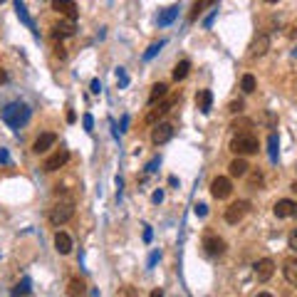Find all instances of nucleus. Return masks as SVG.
<instances>
[{"label": "nucleus", "mask_w": 297, "mask_h": 297, "mask_svg": "<svg viewBox=\"0 0 297 297\" xmlns=\"http://www.w3.org/2000/svg\"><path fill=\"white\" fill-rule=\"evenodd\" d=\"M0 119L10 129L25 127L30 119V107L25 102H10V104H5V107L0 109Z\"/></svg>", "instance_id": "obj_1"}, {"label": "nucleus", "mask_w": 297, "mask_h": 297, "mask_svg": "<svg viewBox=\"0 0 297 297\" xmlns=\"http://www.w3.org/2000/svg\"><path fill=\"white\" fill-rule=\"evenodd\" d=\"M260 146H258V139L255 134H235L233 142H230V151L235 156H250L255 154Z\"/></svg>", "instance_id": "obj_2"}, {"label": "nucleus", "mask_w": 297, "mask_h": 297, "mask_svg": "<svg viewBox=\"0 0 297 297\" xmlns=\"http://www.w3.org/2000/svg\"><path fill=\"white\" fill-rule=\"evenodd\" d=\"M72 215H74V201H60L50 211V223L52 226H65L67 221H72Z\"/></svg>", "instance_id": "obj_3"}, {"label": "nucleus", "mask_w": 297, "mask_h": 297, "mask_svg": "<svg viewBox=\"0 0 297 297\" xmlns=\"http://www.w3.org/2000/svg\"><path fill=\"white\" fill-rule=\"evenodd\" d=\"M248 211H250V203H248V201H235V203H230L226 208V223H230V226L241 223Z\"/></svg>", "instance_id": "obj_4"}, {"label": "nucleus", "mask_w": 297, "mask_h": 297, "mask_svg": "<svg viewBox=\"0 0 297 297\" xmlns=\"http://www.w3.org/2000/svg\"><path fill=\"white\" fill-rule=\"evenodd\" d=\"M173 124H169V122H159V124H154V131H151V142L156 144V146H161V144H166L173 139Z\"/></svg>", "instance_id": "obj_5"}, {"label": "nucleus", "mask_w": 297, "mask_h": 297, "mask_svg": "<svg viewBox=\"0 0 297 297\" xmlns=\"http://www.w3.org/2000/svg\"><path fill=\"white\" fill-rule=\"evenodd\" d=\"M233 193V184H230V179L228 176H218V179H213L211 181V196L218 198V201H223Z\"/></svg>", "instance_id": "obj_6"}, {"label": "nucleus", "mask_w": 297, "mask_h": 297, "mask_svg": "<svg viewBox=\"0 0 297 297\" xmlns=\"http://www.w3.org/2000/svg\"><path fill=\"white\" fill-rule=\"evenodd\" d=\"M253 272H255V280H258V283H268L270 278H272V272H275V263H272L270 258H263V260L255 263Z\"/></svg>", "instance_id": "obj_7"}, {"label": "nucleus", "mask_w": 297, "mask_h": 297, "mask_svg": "<svg viewBox=\"0 0 297 297\" xmlns=\"http://www.w3.org/2000/svg\"><path fill=\"white\" fill-rule=\"evenodd\" d=\"M67 161H70V151H67V149H57L55 154H52L50 159H47V161H45L43 169L47 171V173H52V171H60V169H62Z\"/></svg>", "instance_id": "obj_8"}, {"label": "nucleus", "mask_w": 297, "mask_h": 297, "mask_svg": "<svg viewBox=\"0 0 297 297\" xmlns=\"http://www.w3.org/2000/svg\"><path fill=\"white\" fill-rule=\"evenodd\" d=\"M203 250H206V255H211V258H218V255L226 253V241L218 238V235H206V238H203Z\"/></svg>", "instance_id": "obj_9"}, {"label": "nucleus", "mask_w": 297, "mask_h": 297, "mask_svg": "<svg viewBox=\"0 0 297 297\" xmlns=\"http://www.w3.org/2000/svg\"><path fill=\"white\" fill-rule=\"evenodd\" d=\"M52 10L60 13L62 17H67V20H77V5H74V0H52Z\"/></svg>", "instance_id": "obj_10"}, {"label": "nucleus", "mask_w": 297, "mask_h": 297, "mask_svg": "<svg viewBox=\"0 0 297 297\" xmlns=\"http://www.w3.org/2000/svg\"><path fill=\"white\" fill-rule=\"evenodd\" d=\"M272 211H275L278 218H297V203L295 201H290V198H283V201L275 203Z\"/></svg>", "instance_id": "obj_11"}, {"label": "nucleus", "mask_w": 297, "mask_h": 297, "mask_svg": "<svg viewBox=\"0 0 297 297\" xmlns=\"http://www.w3.org/2000/svg\"><path fill=\"white\" fill-rule=\"evenodd\" d=\"M176 102H179V97H173V99H169V102H164V104L154 107L151 112L146 114V124H151V127H154V124H159V119H161L164 114H169V109L176 104Z\"/></svg>", "instance_id": "obj_12"}, {"label": "nucleus", "mask_w": 297, "mask_h": 297, "mask_svg": "<svg viewBox=\"0 0 297 297\" xmlns=\"http://www.w3.org/2000/svg\"><path fill=\"white\" fill-rule=\"evenodd\" d=\"M57 142V134H52V131H45V134H40L37 139H35V144H32V151L35 154H45L47 149H52Z\"/></svg>", "instance_id": "obj_13"}, {"label": "nucleus", "mask_w": 297, "mask_h": 297, "mask_svg": "<svg viewBox=\"0 0 297 297\" xmlns=\"http://www.w3.org/2000/svg\"><path fill=\"white\" fill-rule=\"evenodd\" d=\"M270 47V35L268 32H260L253 40V47H250V57H263Z\"/></svg>", "instance_id": "obj_14"}, {"label": "nucleus", "mask_w": 297, "mask_h": 297, "mask_svg": "<svg viewBox=\"0 0 297 297\" xmlns=\"http://www.w3.org/2000/svg\"><path fill=\"white\" fill-rule=\"evenodd\" d=\"M211 104H213V92H211V89H198V94H196L198 112L208 114V112H211Z\"/></svg>", "instance_id": "obj_15"}, {"label": "nucleus", "mask_w": 297, "mask_h": 297, "mask_svg": "<svg viewBox=\"0 0 297 297\" xmlns=\"http://www.w3.org/2000/svg\"><path fill=\"white\" fill-rule=\"evenodd\" d=\"M248 161L243 159V156H238V159H233L230 161V166H228V173L233 176V179H243V176H248Z\"/></svg>", "instance_id": "obj_16"}, {"label": "nucleus", "mask_w": 297, "mask_h": 297, "mask_svg": "<svg viewBox=\"0 0 297 297\" xmlns=\"http://www.w3.org/2000/svg\"><path fill=\"white\" fill-rule=\"evenodd\" d=\"M283 275L292 287H297V258H287V260H285L283 263Z\"/></svg>", "instance_id": "obj_17"}, {"label": "nucleus", "mask_w": 297, "mask_h": 297, "mask_svg": "<svg viewBox=\"0 0 297 297\" xmlns=\"http://www.w3.org/2000/svg\"><path fill=\"white\" fill-rule=\"evenodd\" d=\"M55 248L60 255H70L72 253V238L65 233V230H60L55 235Z\"/></svg>", "instance_id": "obj_18"}, {"label": "nucleus", "mask_w": 297, "mask_h": 297, "mask_svg": "<svg viewBox=\"0 0 297 297\" xmlns=\"http://www.w3.org/2000/svg\"><path fill=\"white\" fill-rule=\"evenodd\" d=\"M179 10H181L179 5H169L164 13L159 15V28H166V25H171V23L179 17Z\"/></svg>", "instance_id": "obj_19"}, {"label": "nucleus", "mask_w": 297, "mask_h": 297, "mask_svg": "<svg viewBox=\"0 0 297 297\" xmlns=\"http://www.w3.org/2000/svg\"><path fill=\"white\" fill-rule=\"evenodd\" d=\"M67 295H70V297H85V295H87L85 280H80V278H72L70 285H67Z\"/></svg>", "instance_id": "obj_20"}, {"label": "nucleus", "mask_w": 297, "mask_h": 297, "mask_svg": "<svg viewBox=\"0 0 297 297\" xmlns=\"http://www.w3.org/2000/svg\"><path fill=\"white\" fill-rule=\"evenodd\" d=\"M166 92H169V87L164 85V82H156V85L151 87V94H149V104H156L159 99H164Z\"/></svg>", "instance_id": "obj_21"}, {"label": "nucleus", "mask_w": 297, "mask_h": 297, "mask_svg": "<svg viewBox=\"0 0 297 297\" xmlns=\"http://www.w3.org/2000/svg\"><path fill=\"white\" fill-rule=\"evenodd\" d=\"M55 37H70V35H74V23L72 20H67V23H60V25H55Z\"/></svg>", "instance_id": "obj_22"}, {"label": "nucleus", "mask_w": 297, "mask_h": 297, "mask_svg": "<svg viewBox=\"0 0 297 297\" xmlns=\"http://www.w3.org/2000/svg\"><path fill=\"white\" fill-rule=\"evenodd\" d=\"M230 129H233L235 134H250V129H253V122L243 116V119H235V122L230 124Z\"/></svg>", "instance_id": "obj_23"}, {"label": "nucleus", "mask_w": 297, "mask_h": 297, "mask_svg": "<svg viewBox=\"0 0 297 297\" xmlns=\"http://www.w3.org/2000/svg\"><path fill=\"white\" fill-rule=\"evenodd\" d=\"M188 70H191V62L188 60H181L176 67H173V80L176 82H181V80H186V74H188Z\"/></svg>", "instance_id": "obj_24"}, {"label": "nucleus", "mask_w": 297, "mask_h": 297, "mask_svg": "<svg viewBox=\"0 0 297 297\" xmlns=\"http://www.w3.org/2000/svg\"><path fill=\"white\" fill-rule=\"evenodd\" d=\"M13 3H15V10H17V17H20V20H23L28 28H35V25H32V20H30V15L25 13V5H23V0H13Z\"/></svg>", "instance_id": "obj_25"}, {"label": "nucleus", "mask_w": 297, "mask_h": 297, "mask_svg": "<svg viewBox=\"0 0 297 297\" xmlns=\"http://www.w3.org/2000/svg\"><path fill=\"white\" fill-rule=\"evenodd\" d=\"M255 87H258V82H255L253 74H243L241 80V89L245 92V94H250V92H255Z\"/></svg>", "instance_id": "obj_26"}, {"label": "nucleus", "mask_w": 297, "mask_h": 297, "mask_svg": "<svg viewBox=\"0 0 297 297\" xmlns=\"http://www.w3.org/2000/svg\"><path fill=\"white\" fill-rule=\"evenodd\" d=\"M28 292H30V280H28V278H25L23 283H17V285H15L13 297H28Z\"/></svg>", "instance_id": "obj_27"}, {"label": "nucleus", "mask_w": 297, "mask_h": 297, "mask_svg": "<svg viewBox=\"0 0 297 297\" xmlns=\"http://www.w3.org/2000/svg\"><path fill=\"white\" fill-rule=\"evenodd\" d=\"M268 146H270V161H278V134L268 136Z\"/></svg>", "instance_id": "obj_28"}, {"label": "nucleus", "mask_w": 297, "mask_h": 297, "mask_svg": "<svg viewBox=\"0 0 297 297\" xmlns=\"http://www.w3.org/2000/svg\"><path fill=\"white\" fill-rule=\"evenodd\" d=\"M248 184H250V188H263V173H260V171H253L250 179H248Z\"/></svg>", "instance_id": "obj_29"}, {"label": "nucleus", "mask_w": 297, "mask_h": 297, "mask_svg": "<svg viewBox=\"0 0 297 297\" xmlns=\"http://www.w3.org/2000/svg\"><path fill=\"white\" fill-rule=\"evenodd\" d=\"M203 8H206V3H203V0H198V3H193V10H191V15H188V20L193 23V20L198 17V15H201V10H203Z\"/></svg>", "instance_id": "obj_30"}, {"label": "nucleus", "mask_w": 297, "mask_h": 297, "mask_svg": "<svg viewBox=\"0 0 297 297\" xmlns=\"http://www.w3.org/2000/svg\"><path fill=\"white\" fill-rule=\"evenodd\" d=\"M119 297H139V292H136V287H131V285H124V287L119 290Z\"/></svg>", "instance_id": "obj_31"}, {"label": "nucleus", "mask_w": 297, "mask_h": 297, "mask_svg": "<svg viewBox=\"0 0 297 297\" xmlns=\"http://www.w3.org/2000/svg\"><path fill=\"white\" fill-rule=\"evenodd\" d=\"M161 47H164V43H154L151 47H149V50H146V52H144V60H151V57H154L156 52L161 50Z\"/></svg>", "instance_id": "obj_32"}, {"label": "nucleus", "mask_w": 297, "mask_h": 297, "mask_svg": "<svg viewBox=\"0 0 297 297\" xmlns=\"http://www.w3.org/2000/svg\"><path fill=\"white\" fill-rule=\"evenodd\" d=\"M287 245H290V248L297 253V228H292V230H290V235H287Z\"/></svg>", "instance_id": "obj_33"}, {"label": "nucleus", "mask_w": 297, "mask_h": 297, "mask_svg": "<svg viewBox=\"0 0 297 297\" xmlns=\"http://www.w3.org/2000/svg\"><path fill=\"white\" fill-rule=\"evenodd\" d=\"M193 213H196L198 218H206V215H208V206H206V203H196Z\"/></svg>", "instance_id": "obj_34"}, {"label": "nucleus", "mask_w": 297, "mask_h": 297, "mask_svg": "<svg viewBox=\"0 0 297 297\" xmlns=\"http://www.w3.org/2000/svg\"><path fill=\"white\" fill-rule=\"evenodd\" d=\"M116 80H119V87H127L129 85V77H127V72L119 67V72H116Z\"/></svg>", "instance_id": "obj_35"}, {"label": "nucleus", "mask_w": 297, "mask_h": 297, "mask_svg": "<svg viewBox=\"0 0 297 297\" xmlns=\"http://www.w3.org/2000/svg\"><path fill=\"white\" fill-rule=\"evenodd\" d=\"M228 112L230 114H238V112H243V102L238 99V102H230V107H228Z\"/></svg>", "instance_id": "obj_36"}, {"label": "nucleus", "mask_w": 297, "mask_h": 297, "mask_svg": "<svg viewBox=\"0 0 297 297\" xmlns=\"http://www.w3.org/2000/svg\"><path fill=\"white\" fill-rule=\"evenodd\" d=\"M82 124H85L87 131H92V127H94V119H92V114H85V119H82Z\"/></svg>", "instance_id": "obj_37"}, {"label": "nucleus", "mask_w": 297, "mask_h": 297, "mask_svg": "<svg viewBox=\"0 0 297 297\" xmlns=\"http://www.w3.org/2000/svg\"><path fill=\"white\" fill-rule=\"evenodd\" d=\"M159 164H161V159L156 156V159H151V161H149V166H146V171H149V173H151V171H156V166H159Z\"/></svg>", "instance_id": "obj_38"}, {"label": "nucleus", "mask_w": 297, "mask_h": 297, "mask_svg": "<svg viewBox=\"0 0 297 297\" xmlns=\"http://www.w3.org/2000/svg\"><path fill=\"white\" fill-rule=\"evenodd\" d=\"M92 92H94V94L102 92V82H99V80H92Z\"/></svg>", "instance_id": "obj_39"}, {"label": "nucleus", "mask_w": 297, "mask_h": 297, "mask_svg": "<svg viewBox=\"0 0 297 297\" xmlns=\"http://www.w3.org/2000/svg\"><path fill=\"white\" fill-rule=\"evenodd\" d=\"M151 198H154V203H161V201H164V191L159 188V191H156V193H154Z\"/></svg>", "instance_id": "obj_40"}, {"label": "nucleus", "mask_w": 297, "mask_h": 297, "mask_svg": "<svg viewBox=\"0 0 297 297\" xmlns=\"http://www.w3.org/2000/svg\"><path fill=\"white\" fill-rule=\"evenodd\" d=\"M144 241H146V243H151V228H149V226L144 228Z\"/></svg>", "instance_id": "obj_41"}, {"label": "nucleus", "mask_w": 297, "mask_h": 297, "mask_svg": "<svg viewBox=\"0 0 297 297\" xmlns=\"http://www.w3.org/2000/svg\"><path fill=\"white\" fill-rule=\"evenodd\" d=\"M0 161H3V164H8V161H10V156H8L5 149H0Z\"/></svg>", "instance_id": "obj_42"}, {"label": "nucleus", "mask_w": 297, "mask_h": 297, "mask_svg": "<svg viewBox=\"0 0 297 297\" xmlns=\"http://www.w3.org/2000/svg\"><path fill=\"white\" fill-rule=\"evenodd\" d=\"M5 82H8V72L0 67V85H5Z\"/></svg>", "instance_id": "obj_43"}, {"label": "nucleus", "mask_w": 297, "mask_h": 297, "mask_svg": "<svg viewBox=\"0 0 297 297\" xmlns=\"http://www.w3.org/2000/svg\"><path fill=\"white\" fill-rule=\"evenodd\" d=\"M55 55L57 57H65V47H62V45H57V47H55Z\"/></svg>", "instance_id": "obj_44"}, {"label": "nucleus", "mask_w": 297, "mask_h": 297, "mask_svg": "<svg viewBox=\"0 0 297 297\" xmlns=\"http://www.w3.org/2000/svg\"><path fill=\"white\" fill-rule=\"evenodd\" d=\"M213 17H215V13H211L208 17H206V28H211V23H213Z\"/></svg>", "instance_id": "obj_45"}, {"label": "nucleus", "mask_w": 297, "mask_h": 297, "mask_svg": "<svg viewBox=\"0 0 297 297\" xmlns=\"http://www.w3.org/2000/svg\"><path fill=\"white\" fill-rule=\"evenodd\" d=\"M156 260H159V253H154V255H151V258H149V268H151V265H154Z\"/></svg>", "instance_id": "obj_46"}, {"label": "nucleus", "mask_w": 297, "mask_h": 297, "mask_svg": "<svg viewBox=\"0 0 297 297\" xmlns=\"http://www.w3.org/2000/svg\"><path fill=\"white\" fill-rule=\"evenodd\" d=\"M149 297H164V292H161V290H151V295Z\"/></svg>", "instance_id": "obj_47"}, {"label": "nucleus", "mask_w": 297, "mask_h": 297, "mask_svg": "<svg viewBox=\"0 0 297 297\" xmlns=\"http://www.w3.org/2000/svg\"><path fill=\"white\" fill-rule=\"evenodd\" d=\"M255 297H272L270 292H260V295H255Z\"/></svg>", "instance_id": "obj_48"}, {"label": "nucleus", "mask_w": 297, "mask_h": 297, "mask_svg": "<svg viewBox=\"0 0 297 297\" xmlns=\"http://www.w3.org/2000/svg\"><path fill=\"white\" fill-rule=\"evenodd\" d=\"M203 3H206V5H215V0H203Z\"/></svg>", "instance_id": "obj_49"}, {"label": "nucleus", "mask_w": 297, "mask_h": 297, "mask_svg": "<svg viewBox=\"0 0 297 297\" xmlns=\"http://www.w3.org/2000/svg\"><path fill=\"white\" fill-rule=\"evenodd\" d=\"M290 188H292V191H295V193H297V181H295V184H292V186H290Z\"/></svg>", "instance_id": "obj_50"}, {"label": "nucleus", "mask_w": 297, "mask_h": 297, "mask_svg": "<svg viewBox=\"0 0 297 297\" xmlns=\"http://www.w3.org/2000/svg\"><path fill=\"white\" fill-rule=\"evenodd\" d=\"M292 57H297V47H295V50H292Z\"/></svg>", "instance_id": "obj_51"}, {"label": "nucleus", "mask_w": 297, "mask_h": 297, "mask_svg": "<svg viewBox=\"0 0 297 297\" xmlns=\"http://www.w3.org/2000/svg\"><path fill=\"white\" fill-rule=\"evenodd\" d=\"M265 3H278V0H265Z\"/></svg>", "instance_id": "obj_52"}]
</instances>
